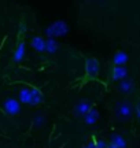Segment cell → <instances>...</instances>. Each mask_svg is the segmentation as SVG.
Returning a JSON list of instances; mask_svg holds the SVG:
<instances>
[{
  "instance_id": "3",
  "label": "cell",
  "mask_w": 140,
  "mask_h": 148,
  "mask_svg": "<svg viewBox=\"0 0 140 148\" xmlns=\"http://www.w3.org/2000/svg\"><path fill=\"white\" fill-rule=\"evenodd\" d=\"M3 108L4 111L8 114V115H18L19 112H21V104H19V101L16 100V99H5L4 103H3Z\"/></svg>"
},
{
  "instance_id": "12",
  "label": "cell",
  "mask_w": 140,
  "mask_h": 148,
  "mask_svg": "<svg viewBox=\"0 0 140 148\" xmlns=\"http://www.w3.org/2000/svg\"><path fill=\"white\" fill-rule=\"evenodd\" d=\"M118 88L121 92H124V93H130L132 90H133V82L130 81V79L125 78L122 81H119V85Z\"/></svg>"
},
{
  "instance_id": "6",
  "label": "cell",
  "mask_w": 140,
  "mask_h": 148,
  "mask_svg": "<svg viewBox=\"0 0 140 148\" xmlns=\"http://www.w3.org/2000/svg\"><path fill=\"white\" fill-rule=\"evenodd\" d=\"M91 108L92 107H91V103H89V101L88 100H81L74 106L73 112H74L75 115H78V116H84L88 111L91 110Z\"/></svg>"
},
{
  "instance_id": "17",
  "label": "cell",
  "mask_w": 140,
  "mask_h": 148,
  "mask_svg": "<svg viewBox=\"0 0 140 148\" xmlns=\"http://www.w3.org/2000/svg\"><path fill=\"white\" fill-rule=\"evenodd\" d=\"M95 145H96V148H107V141L103 138H99L95 141Z\"/></svg>"
},
{
  "instance_id": "11",
  "label": "cell",
  "mask_w": 140,
  "mask_h": 148,
  "mask_svg": "<svg viewBox=\"0 0 140 148\" xmlns=\"http://www.w3.org/2000/svg\"><path fill=\"white\" fill-rule=\"evenodd\" d=\"M126 62H128V55H126V52H124V51H118V52L114 55L113 63L115 64V66H124Z\"/></svg>"
},
{
  "instance_id": "18",
  "label": "cell",
  "mask_w": 140,
  "mask_h": 148,
  "mask_svg": "<svg viewBox=\"0 0 140 148\" xmlns=\"http://www.w3.org/2000/svg\"><path fill=\"white\" fill-rule=\"evenodd\" d=\"M136 116H137V119L140 121V101L136 104Z\"/></svg>"
},
{
  "instance_id": "15",
  "label": "cell",
  "mask_w": 140,
  "mask_h": 148,
  "mask_svg": "<svg viewBox=\"0 0 140 148\" xmlns=\"http://www.w3.org/2000/svg\"><path fill=\"white\" fill-rule=\"evenodd\" d=\"M29 100H30V88H23L19 90V100L18 101L29 104Z\"/></svg>"
},
{
  "instance_id": "7",
  "label": "cell",
  "mask_w": 140,
  "mask_h": 148,
  "mask_svg": "<svg viewBox=\"0 0 140 148\" xmlns=\"http://www.w3.org/2000/svg\"><path fill=\"white\" fill-rule=\"evenodd\" d=\"M128 77V70L125 66H114L113 71H111V78L114 81H122Z\"/></svg>"
},
{
  "instance_id": "9",
  "label": "cell",
  "mask_w": 140,
  "mask_h": 148,
  "mask_svg": "<svg viewBox=\"0 0 140 148\" xmlns=\"http://www.w3.org/2000/svg\"><path fill=\"white\" fill-rule=\"evenodd\" d=\"M99 119V111L95 110V108H91V110L84 115V122L86 125H95Z\"/></svg>"
},
{
  "instance_id": "10",
  "label": "cell",
  "mask_w": 140,
  "mask_h": 148,
  "mask_svg": "<svg viewBox=\"0 0 140 148\" xmlns=\"http://www.w3.org/2000/svg\"><path fill=\"white\" fill-rule=\"evenodd\" d=\"M32 47L37 51V52H44L45 51V40L43 37L36 36L32 38Z\"/></svg>"
},
{
  "instance_id": "19",
  "label": "cell",
  "mask_w": 140,
  "mask_h": 148,
  "mask_svg": "<svg viewBox=\"0 0 140 148\" xmlns=\"http://www.w3.org/2000/svg\"><path fill=\"white\" fill-rule=\"evenodd\" d=\"M84 148H96V145H95V141H89V143L86 144Z\"/></svg>"
},
{
  "instance_id": "2",
  "label": "cell",
  "mask_w": 140,
  "mask_h": 148,
  "mask_svg": "<svg viewBox=\"0 0 140 148\" xmlns=\"http://www.w3.org/2000/svg\"><path fill=\"white\" fill-rule=\"evenodd\" d=\"M115 114H117L118 119L126 121V119H129L130 116H132V106H130L128 101H121L118 106H117Z\"/></svg>"
},
{
  "instance_id": "5",
  "label": "cell",
  "mask_w": 140,
  "mask_h": 148,
  "mask_svg": "<svg viewBox=\"0 0 140 148\" xmlns=\"http://www.w3.org/2000/svg\"><path fill=\"white\" fill-rule=\"evenodd\" d=\"M126 147H128L126 140L121 134L114 133V134L110 136V141L107 143V148H126Z\"/></svg>"
},
{
  "instance_id": "13",
  "label": "cell",
  "mask_w": 140,
  "mask_h": 148,
  "mask_svg": "<svg viewBox=\"0 0 140 148\" xmlns=\"http://www.w3.org/2000/svg\"><path fill=\"white\" fill-rule=\"evenodd\" d=\"M25 51H26L25 42H19L15 49V52H14V60H15V62H21L22 59L25 58Z\"/></svg>"
},
{
  "instance_id": "16",
  "label": "cell",
  "mask_w": 140,
  "mask_h": 148,
  "mask_svg": "<svg viewBox=\"0 0 140 148\" xmlns=\"http://www.w3.org/2000/svg\"><path fill=\"white\" fill-rule=\"evenodd\" d=\"M33 122H34V125H36L37 127H40V126H43L45 121H44V116L43 115H36V118H34V121H33Z\"/></svg>"
},
{
  "instance_id": "1",
  "label": "cell",
  "mask_w": 140,
  "mask_h": 148,
  "mask_svg": "<svg viewBox=\"0 0 140 148\" xmlns=\"http://www.w3.org/2000/svg\"><path fill=\"white\" fill-rule=\"evenodd\" d=\"M69 32V26L65 21H56L54 23H51L49 26L45 29V34L48 36V38H55V37H62L67 34Z\"/></svg>"
},
{
  "instance_id": "14",
  "label": "cell",
  "mask_w": 140,
  "mask_h": 148,
  "mask_svg": "<svg viewBox=\"0 0 140 148\" xmlns=\"http://www.w3.org/2000/svg\"><path fill=\"white\" fill-rule=\"evenodd\" d=\"M58 51V41L55 40V38H48V40H45V52L48 53H55Z\"/></svg>"
},
{
  "instance_id": "4",
  "label": "cell",
  "mask_w": 140,
  "mask_h": 148,
  "mask_svg": "<svg viewBox=\"0 0 140 148\" xmlns=\"http://www.w3.org/2000/svg\"><path fill=\"white\" fill-rule=\"evenodd\" d=\"M99 62L95 58H88L85 60V73L88 77H95L99 73Z\"/></svg>"
},
{
  "instance_id": "8",
  "label": "cell",
  "mask_w": 140,
  "mask_h": 148,
  "mask_svg": "<svg viewBox=\"0 0 140 148\" xmlns=\"http://www.w3.org/2000/svg\"><path fill=\"white\" fill-rule=\"evenodd\" d=\"M44 96L43 93L37 89V88H32L30 89V100H29V106H38L43 101Z\"/></svg>"
}]
</instances>
